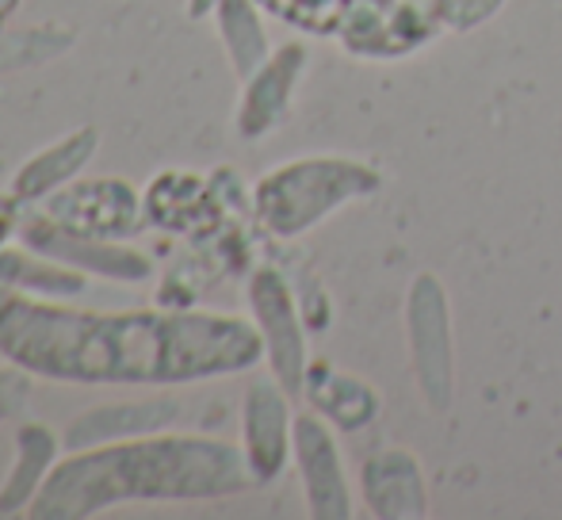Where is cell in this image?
<instances>
[{"instance_id": "6da1fadb", "label": "cell", "mask_w": 562, "mask_h": 520, "mask_svg": "<svg viewBox=\"0 0 562 520\" xmlns=\"http://www.w3.org/2000/svg\"><path fill=\"white\" fill-rule=\"evenodd\" d=\"M0 357L58 383H200L265 360L257 321L215 310L85 314L0 287Z\"/></svg>"}, {"instance_id": "7a4b0ae2", "label": "cell", "mask_w": 562, "mask_h": 520, "mask_svg": "<svg viewBox=\"0 0 562 520\" xmlns=\"http://www.w3.org/2000/svg\"><path fill=\"white\" fill-rule=\"evenodd\" d=\"M257 486L241 444L200 432H149L69 452L27 513L81 520L134 501H223Z\"/></svg>"}, {"instance_id": "3957f363", "label": "cell", "mask_w": 562, "mask_h": 520, "mask_svg": "<svg viewBox=\"0 0 562 520\" xmlns=\"http://www.w3.org/2000/svg\"><path fill=\"white\" fill-rule=\"evenodd\" d=\"M379 184H383V177L375 165L356 161V157H295V161H283L280 169L257 180L252 215L272 238L291 241L322 226L348 203L375 195Z\"/></svg>"}, {"instance_id": "277c9868", "label": "cell", "mask_w": 562, "mask_h": 520, "mask_svg": "<svg viewBox=\"0 0 562 520\" xmlns=\"http://www.w3.org/2000/svg\"><path fill=\"white\" fill-rule=\"evenodd\" d=\"M406 344L417 391L432 414H445L456 394V337L445 283L422 272L406 295Z\"/></svg>"}, {"instance_id": "5b68a950", "label": "cell", "mask_w": 562, "mask_h": 520, "mask_svg": "<svg viewBox=\"0 0 562 520\" xmlns=\"http://www.w3.org/2000/svg\"><path fill=\"white\" fill-rule=\"evenodd\" d=\"M249 310L265 341V360L276 380L288 387L291 398H303V380L311 357H306V318L295 298L288 275L272 264H260L249 275Z\"/></svg>"}, {"instance_id": "8992f818", "label": "cell", "mask_w": 562, "mask_h": 520, "mask_svg": "<svg viewBox=\"0 0 562 520\" xmlns=\"http://www.w3.org/2000/svg\"><path fill=\"white\" fill-rule=\"evenodd\" d=\"M440 35L432 8L417 0H352L337 38L352 58L398 61Z\"/></svg>"}, {"instance_id": "52a82bcc", "label": "cell", "mask_w": 562, "mask_h": 520, "mask_svg": "<svg viewBox=\"0 0 562 520\" xmlns=\"http://www.w3.org/2000/svg\"><path fill=\"white\" fill-rule=\"evenodd\" d=\"M146 203L138 200L126 180H81V184H66L50 195L46 203V218L61 226L66 234L77 238H97V241H119L131 238L138 230Z\"/></svg>"}, {"instance_id": "ba28073f", "label": "cell", "mask_w": 562, "mask_h": 520, "mask_svg": "<svg viewBox=\"0 0 562 520\" xmlns=\"http://www.w3.org/2000/svg\"><path fill=\"white\" fill-rule=\"evenodd\" d=\"M291 460L303 483L306 513L314 520H348L352 517V486L345 475V455H340L337 429L322 414L295 417V444Z\"/></svg>"}, {"instance_id": "9c48e42d", "label": "cell", "mask_w": 562, "mask_h": 520, "mask_svg": "<svg viewBox=\"0 0 562 520\" xmlns=\"http://www.w3.org/2000/svg\"><path fill=\"white\" fill-rule=\"evenodd\" d=\"M295 444V414L291 394L276 375H260L241 398V452L257 486L276 483L291 460Z\"/></svg>"}, {"instance_id": "30bf717a", "label": "cell", "mask_w": 562, "mask_h": 520, "mask_svg": "<svg viewBox=\"0 0 562 520\" xmlns=\"http://www.w3.org/2000/svg\"><path fill=\"white\" fill-rule=\"evenodd\" d=\"M306 46L288 43L280 50H272L249 77H245V92L237 100V134L245 142L265 138L268 131H276L291 112V97L299 89V77L306 69Z\"/></svg>"}, {"instance_id": "8fae6325", "label": "cell", "mask_w": 562, "mask_h": 520, "mask_svg": "<svg viewBox=\"0 0 562 520\" xmlns=\"http://www.w3.org/2000/svg\"><path fill=\"white\" fill-rule=\"evenodd\" d=\"M360 501L379 520H425L432 506L422 460L406 448H379L360 467Z\"/></svg>"}, {"instance_id": "7c38bea8", "label": "cell", "mask_w": 562, "mask_h": 520, "mask_svg": "<svg viewBox=\"0 0 562 520\" xmlns=\"http://www.w3.org/2000/svg\"><path fill=\"white\" fill-rule=\"evenodd\" d=\"M23 241H27L35 253L54 257L61 264L77 268V272H97L108 280H146L149 260L134 249H119L115 241H97V238H77L66 234L61 226H54L50 218H27L23 223Z\"/></svg>"}, {"instance_id": "4fadbf2b", "label": "cell", "mask_w": 562, "mask_h": 520, "mask_svg": "<svg viewBox=\"0 0 562 520\" xmlns=\"http://www.w3.org/2000/svg\"><path fill=\"white\" fill-rule=\"evenodd\" d=\"M303 398L314 414H322L337 432H363L379 417V391L352 372H340L329 360H311L303 380Z\"/></svg>"}, {"instance_id": "5bb4252c", "label": "cell", "mask_w": 562, "mask_h": 520, "mask_svg": "<svg viewBox=\"0 0 562 520\" xmlns=\"http://www.w3.org/2000/svg\"><path fill=\"white\" fill-rule=\"evenodd\" d=\"M180 421V402L157 398V402H126V406H100L92 414L77 417L66 432L69 452L97 444H115V440L149 437V432H165Z\"/></svg>"}, {"instance_id": "9a60e30c", "label": "cell", "mask_w": 562, "mask_h": 520, "mask_svg": "<svg viewBox=\"0 0 562 520\" xmlns=\"http://www.w3.org/2000/svg\"><path fill=\"white\" fill-rule=\"evenodd\" d=\"M218 195L207 180L192 172H161L146 192V218L161 230L192 234L211 230L207 223L218 218Z\"/></svg>"}, {"instance_id": "2e32d148", "label": "cell", "mask_w": 562, "mask_h": 520, "mask_svg": "<svg viewBox=\"0 0 562 520\" xmlns=\"http://www.w3.org/2000/svg\"><path fill=\"white\" fill-rule=\"evenodd\" d=\"M54 460H58V437L38 421L23 425L20 437H15V463L8 471L4 486H0V517L31 509V501L38 498L43 483L50 478Z\"/></svg>"}, {"instance_id": "e0dca14e", "label": "cell", "mask_w": 562, "mask_h": 520, "mask_svg": "<svg viewBox=\"0 0 562 520\" xmlns=\"http://www.w3.org/2000/svg\"><path fill=\"white\" fill-rule=\"evenodd\" d=\"M97 146H100L97 127L74 131L69 138H61L58 146H46L43 154L31 157V161L12 177V200H23V203L43 200V195L66 188L69 180L77 177V169L97 154Z\"/></svg>"}, {"instance_id": "ac0fdd59", "label": "cell", "mask_w": 562, "mask_h": 520, "mask_svg": "<svg viewBox=\"0 0 562 520\" xmlns=\"http://www.w3.org/2000/svg\"><path fill=\"white\" fill-rule=\"evenodd\" d=\"M0 287L23 291V295L43 298H74L85 291V272L61 264L54 257H31V253H8L0 249Z\"/></svg>"}, {"instance_id": "d6986e66", "label": "cell", "mask_w": 562, "mask_h": 520, "mask_svg": "<svg viewBox=\"0 0 562 520\" xmlns=\"http://www.w3.org/2000/svg\"><path fill=\"white\" fill-rule=\"evenodd\" d=\"M215 15H218V35L226 43L229 66L245 81L272 54L268 50V35H265V23H260L257 0H215Z\"/></svg>"}, {"instance_id": "ffe728a7", "label": "cell", "mask_w": 562, "mask_h": 520, "mask_svg": "<svg viewBox=\"0 0 562 520\" xmlns=\"http://www.w3.org/2000/svg\"><path fill=\"white\" fill-rule=\"evenodd\" d=\"M257 8L303 35H337L352 0H257Z\"/></svg>"}, {"instance_id": "44dd1931", "label": "cell", "mask_w": 562, "mask_h": 520, "mask_svg": "<svg viewBox=\"0 0 562 520\" xmlns=\"http://www.w3.org/2000/svg\"><path fill=\"white\" fill-rule=\"evenodd\" d=\"M69 31L66 27H31L27 35H12L0 38V74H12L23 66H38V61L54 58L69 46Z\"/></svg>"}, {"instance_id": "7402d4cb", "label": "cell", "mask_w": 562, "mask_h": 520, "mask_svg": "<svg viewBox=\"0 0 562 520\" xmlns=\"http://www.w3.org/2000/svg\"><path fill=\"white\" fill-rule=\"evenodd\" d=\"M432 15L448 31H474L505 8V0H429Z\"/></svg>"}, {"instance_id": "603a6c76", "label": "cell", "mask_w": 562, "mask_h": 520, "mask_svg": "<svg viewBox=\"0 0 562 520\" xmlns=\"http://www.w3.org/2000/svg\"><path fill=\"white\" fill-rule=\"evenodd\" d=\"M27 398V372L12 364V372H0V421L12 417Z\"/></svg>"}, {"instance_id": "cb8c5ba5", "label": "cell", "mask_w": 562, "mask_h": 520, "mask_svg": "<svg viewBox=\"0 0 562 520\" xmlns=\"http://www.w3.org/2000/svg\"><path fill=\"white\" fill-rule=\"evenodd\" d=\"M20 4V0H0V23L8 20V15H12V8Z\"/></svg>"}, {"instance_id": "d4e9b609", "label": "cell", "mask_w": 562, "mask_h": 520, "mask_svg": "<svg viewBox=\"0 0 562 520\" xmlns=\"http://www.w3.org/2000/svg\"><path fill=\"white\" fill-rule=\"evenodd\" d=\"M8 230H12V226H8V218H0V249H4V241H8Z\"/></svg>"}]
</instances>
